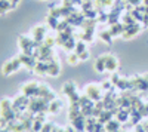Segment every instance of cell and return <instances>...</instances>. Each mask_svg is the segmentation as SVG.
Listing matches in <instances>:
<instances>
[{
    "mask_svg": "<svg viewBox=\"0 0 148 132\" xmlns=\"http://www.w3.org/2000/svg\"><path fill=\"white\" fill-rule=\"evenodd\" d=\"M84 92H86V95L92 100V101H101L104 97H102V88L101 86H98V85H95V83H90V85H88L86 86V89H84Z\"/></svg>",
    "mask_w": 148,
    "mask_h": 132,
    "instance_id": "1",
    "label": "cell"
},
{
    "mask_svg": "<svg viewBox=\"0 0 148 132\" xmlns=\"http://www.w3.org/2000/svg\"><path fill=\"white\" fill-rule=\"evenodd\" d=\"M18 43L22 49V54L25 55H33L34 52V40L30 37H25V36H19L18 37Z\"/></svg>",
    "mask_w": 148,
    "mask_h": 132,
    "instance_id": "2",
    "label": "cell"
},
{
    "mask_svg": "<svg viewBox=\"0 0 148 132\" xmlns=\"http://www.w3.org/2000/svg\"><path fill=\"white\" fill-rule=\"evenodd\" d=\"M21 65H22L21 59H19V58H14V59H10V61H8V63L3 65L2 73H3L5 76H9V74L14 73V71H16Z\"/></svg>",
    "mask_w": 148,
    "mask_h": 132,
    "instance_id": "3",
    "label": "cell"
},
{
    "mask_svg": "<svg viewBox=\"0 0 148 132\" xmlns=\"http://www.w3.org/2000/svg\"><path fill=\"white\" fill-rule=\"evenodd\" d=\"M130 82H132L133 89L144 91V92L148 91V80L144 76H133V77H130Z\"/></svg>",
    "mask_w": 148,
    "mask_h": 132,
    "instance_id": "4",
    "label": "cell"
},
{
    "mask_svg": "<svg viewBox=\"0 0 148 132\" xmlns=\"http://www.w3.org/2000/svg\"><path fill=\"white\" fill-rule=\"evenodd\" d=\"M104 56V61H105V68L107 71H110V73H114V71L119 68V61H117V58L114 55H111V54H105L102 55Z\"/></svg>",
    "mask_w": 148,
    "mask_h": 132,
    "instance_id": "5",
    "label": "cell"
},
{
    "mask_svg": "<svg viewBox=\"0 0 148 132\" xmlns=\"http://www.w3.org/2000/svg\"><path fill=\"white\" fill-rule=\"evenodd\" d=\"M22 94L27 95V97H39V83H36V82L27 83L22 88Z\"/></svg>",
    "mask_w": 148,
    "mask_h": 132,
    "instance_id": "6",
    "label": "cell"
},
{
    "mask_svg": "<svg viewBox=\"0 0 148 132\" xmlns=\"http://www.w3.org/2000/svg\"><path fill=\"white\" fill-rule=\"evenodd\" d=\"M141 31L139 24H132V25H125V33H123V37L125 39H132L135 34H138Z\"/></svg>",
    "mask_w": 148,
    "mask_h": 132,
    "instance_id": "7",
    "label": "cell"
},
{
    "mask_svg": "<svg viewBox=\"0 0 148 132\" xmlns=\"http://www.w3.org/2000/svg\"><path fill=\"white\" fill-rule=\"evenodd\" d=\"M18 58L21 59L22 65H25L27 68H31V70H34V67H36V64H37V59H36L33 55H25V54H21Z\"/></svg>",
    "mask_w": 148,
    "mask_h": 132,
    "instance_id": "8",
    "label": "cell"
},
{
    "mask_svg": "<svg viewBox=\"0 0 148 132\" xmlns=\"http://www.w3.org/2000/svg\"><path fill=\"white\" fill-rule=\"evenodd\" d=\"M71 126L79 131V132H86V117L82 114L79 116L77 119H74V120H71Z\"/></svg>",
    "mask_w": 148,
    "mask_h": 132,
    "instance_id": "9",
    "label": "cell"
},
{
    "mask_svg": "<svg viewBox=\"0 0 148 132\" xmlns=\"http://www.w3.org/2000/svg\"><path fill=\"white\" fill-rule=\"evenodd\" d=\"M33 39L36 42H39V43H43L45 39H46V28L43 25H39V27H36L34 31H33Z\"/></svg>",
    "mask_w": 148,
    "mask_h": 132,
    "instance_id": "10",
    "label": "cell"
},
{
    "mask_svg": "<svg viewBox=\"0 0 148 132\" xmlns=\"http://www.w3.org/2000/svg\"><path fill=\"white\" fill-rule=\"evenodd\" d=\"M12 110V101L8 100V98H3L0 101V116H6L8 113H10Z\"/></svg>",
    "mask_w": 148,
    "mask_h": 132,
    "instance_id": "11",
    "label": "cell"
},
{
    "mask_svg": "<svg viewBox=\"0 0 148 132\" xmlns=\"http://www.w3.org/2000/svg\"><path fill=\"white\" fill-rule=\"evenodd\" d=\"M116 86H117L120 91H123V92H126V91H130V89H133L130 79H125V77H120V80H119V83H117Z\"/></svg>",
    "mask_w": 148,
    "mask_h": 132,
    "instance_id": "12",
    "label": "cell"
},
{
    "mask_svg": "<svg viewBox=\"0 0 148 132\" xmlns=\"http://www.w3.org/2000/svg\"><path fill=\"white\" fill-rule=\"evenodd\" d=\"M116 119L120 123H126L127 120H130V111L126 110V109H120L119 113L116 114Z\"/></svg>",
    "mask_w": 148,
    "mask_h": 132,
    "instance_id": "13",
    "label": "cell"
},
{
    "mask_svg": "<svg viewBox=\"0 0 148 132\" xmlns=\"http://www.w3.org/2000/svg\"><path fill=\"white\" fill-rule=\"evenodd\" d=\"M104 126H105L107 132H119V131H120V128H121V123L117 120V119H116V120H113V119H111V120H110V122H107Z\"/></svg>",
    "mask_w": 148,
    "mask_h": 132,
    "instance_id": "14",
    "label": "cell"
},
{
    "mask_svg": "<svg viewBox=\"0 0 148 132\" xmlns=\"http://www.w3.org/2000/svg\"><path fill=\"white\" fill-rule=\"evenodd\" d=\"M34 71L37 74H47L49 71V64L45 63V61H37L36 67H34Z\"/></svg>",
    "mask_w": 148,
    "mask_h": 132,
    "instance_id": "15",
    "label": "cell"
},
{
    "mask_svg": "<svg viewBox=\"0 0 148 132\" xmlns=\"http://www.w3.org/2000/svg\"><path fill=\"white\" fill-rule=\"evenodd\" d=\"M59 71H61V65L56 63V61H52V63H49V71H47V74L49 76H58L59 74Z\"/></svg>",
    "mask_w": 148,
    "mask_h": 132,
    "instance_id": "16",
    "label": "cell"
},
{
    "mask_svg": "<svg viewBox=\"0 0 148 132\" xmlns=\"http://www.w3.org/2000/svg\"><path fill=\"white\" fill-rule=\"evenodd\" d=\"M113 116H114V113H113V111H110V110H104V111L101 113V116L98 117V122H101L102 125H105L107 122H110L111 119H113Z\"/></svg>",
    "mask_w": 148,
    "mask_h": 132,
    "instance_id": "17",
    "label": "cell"
},
{
    "mask_svg": "<svg viewBox=\"0 0 148 132\" xmlns=\"http://www.w3.org/2000/svg\"><path fill=\"white\" fill-rule=\"evenodd\" d=\"M61 107H62V102H61L59 100H53L52 102H49V113H52V114H56L59 110H61Z\"/></svg>",
    "mask_w": 148,
    "mask_h": 132,
    "instance_id": "18",
    "label": "cell"
},
{
    "mask_svg": "<svg viewBox=\"0 0 148 132\" xmlns=\"http://www.w3.org/2000/svg\"><path fill=\"white\" fill-rule=\"evenodd\" d=\"M108 31L111 33V36H113V37H114V36H119V34L123 36V33H125V25H121L120 22H117V24H114V25L111 27Z\"/></svg>",
    "mask_w": 148,
    "mask_h": 132,
    "instance_id": "19",
    "label": "cell"
},
{
    "mask_svg": "<svg viewBox=\"0 0 148 132\" xmlns=\"http://www.w3.org/2000/svg\"><path fill=\"white\" fill-rule=\"evenodd\" d=\"M95 70H96V73H104V71H107L105 68V61H104V56H99V58H96V61H95Z\"/></svg>",
    "mask_w": 148,
    "mask_h": 132,
    "instance_id": "20",
    "label": "cell"
},
{
    "mask_svg": "<svg viewBox=\"0 0 148 132\" xmlns=\"http://www.w3.org/2000/svg\"><path fill=\"white\" fill-rule=\"evenodd\" d=\"M76 91H77V89H76V85H74L73 82L64 83V86H62V92L67 95V97H68V95H71L73 92H76Z\"/></svg>",
    "mask_w": 148,
    "mask_h": 132,
    "instance_id": "21",
    "label": "cell"
},
{
    "mask_svg": "<svg viewBox=\"0 0 148 132\" xmlns=\"http://www.w3.org/2000/svg\"><path fill=\"white\" fill-rule=\"evenodd\" d=\"M80 107H86V105H95V101H92L88 95H80V101H79Z\"/></svg>",
    "mask_w": 148,
    "mask_h": 132,
    "instance_id": "22",
    "label": "cell"
},
{
    "mask_svg": "<svg viewBox=\"0 0 148 132\" xmlns=\"http://www.w3.org/2000/svg\"><path fill=\"white\" fill-rule=\"evenodd\" d=\"M99 37H101V40L102 42H105L107 45H111L113 43V36H111V33L107 30V31H102L101 34H99Z\"/></svg>",
    "mask_w": 148,
    "mask_h": 132,
    "instance_id": "23",
    "label": "cell"
},
{
    "mask_svg": "<svg viewBox=\"0 0 148 132\" xmlns=\"http://www.w3.org/2000/svg\"><path fill=\"white\" fill-rule=\"evenodd\" d=\"M76 45H77V42H76V39H74V36H73L71 39H68V40L65 42L64 49H65V51H73V49H76Z\"/></svg>",
    "mask_w": 148,
    "mask_h": 132,
    "instance_id": "24",
    "label": "cell"
},
{
    "mask_svg": "<svg viewBox=\"0 0 148 132\" xmlns=\"http://www.w3.org/2000/svg\"><path fill=\"white\" fill-rule=\"evenodd\" d=\"M83 42H92L93 40V30H84V33L80 36Z\"/></svg>",
    "mask_w": 148,
    "mask_h": 132,
    "instance_id": "25",
    "label": "cell"
},
{
    "mask_svg": "<svg viewBox=\"0 0 148 132\" xmlns=\"http://www.w3.org/2000/svg\"><path fill=\"white\" fill-rule=\"evenodd\" d=\"M84 51H88V49H86V42H83V40L77 42V45H76V49H74V52H76L77 55H80V54H83Z\"/></svg>",
    "mask_w": 148,
    "mask_h": 132,
    "instance_id": "26",
    "label": "cell"
},
{
    "mask_svg": "<svg viewBox=\"0 0 148 132\" xmlns=\"http://www.w3.org/2000/svg\"><path fill=\"white\" fill-rule=\"evenodd\" d=\"M49 94H51V89H49L46 85H39V97L46 98Z\"/></svg>",
    "mask_w": 148,
    "mask_h": 132,
    "instance_id": "27",
    "label": "cell"
},
{
    "mask_svg": "<svg viewBox=\"0 0 148 132\" xmlns=\"http://www.w3.org/2000/svg\"><path fill=\"white\" fill-rule=\"evenodd\" d=\"M47 24H49V27H51V28H55V30H56L58 25H59V21H58V18L49 15V16H47Z\"/></svg>",
    "mask_w": 148,
    "mask_h": 132,
    "instance_id": "28",
    "label": "cell"
},
{
    "mask_svg": "<svg viewBox=\"0 0 148 132\" xmlns=\"http://www.w3.org/2000/svg\"><path fill=\"white\" fill-rule=\"evenodd\" d=\"M93 107H95V105H86V107H82V114H83L84 117H89V116H92Z\"/></svg>",
    "mask_w": 148,
    "mask_h": 132,
    "instance_id": "29",
    "label": "cell"
},
{
    "mask_svg": "<svg viewBox=\"0 0 148 132\" xmlns=\"http://www.w3.org/2000/svg\"><path fill=\"white\" fill-rule=\"evenodd\" d=\"M101 88H102V91H105V92H110V91H114V85H113V83H111L110 80L104 82Z\"/></svg>",
    "mask_w": 148,
    "mask_h": 132,
    "instance_id": "30",
    "label": "cell"
},
{
    "mask_svg": "<svg viewBox=\"0 0 148 132\" xmlns=\"http://www.w3.org/2000/svg\"><path fill=\"white\" fill-rule=\"evenodd\" d=\"M79 61H80V59H79V55H77L76 52H73V54L68 55V63H70V64L74 65V64H77Z\"/></svg>",
    "mask_w": 148,
    "mask_h": 132,
    "instance_id": "31",
    "label": "cell"
},
{
    "mask_svg": "<svg viewBox=\"0 0 148 132\" xmlns=\"http://www.w3.org/2000/svg\"><path fill=\"white\" fill-rule=\"evenodd\" d=\"M68 27H70L68 21H67V19H64V21H59V25H58V28H56V30H58V33H59V31H65Z\"/></svg>",
    "mask_w": 148,
    "mask_h": 132,
    "instance_id": "32",
    "label": "cell"
},
{
    "mask_svg": "<svg viewBox=\"0 0 148 132\" xmlns=\"http://www.w3.org/2000/svg\"><path fill=\"white\" fill-rule=\"evenodd\" d=\"M68 98H70V102H79L80 101V95L76 91V92H73L71 95H68Z\"/></svg>",
    "mask_w": 148,
    "mask_h": 132,
    "instance_id": "33",
    "label": "cell"
},
{
    "mask_svg": "<svg viewBox=\"0 0 148 132\" xmlns=\"http://www.w3.org/2000/svg\"><path fill=\"white\" fill-rule=\"evenodd\" d=\"M55 43H56V39H53V37H46L45 42H43V45H46V46H49V47H52Z\"/></svg>",
    "mask_w": 148,
    "mask_h": 132,
    "instance_id": "34",
    "label": "cell"
},
{
    "mask_svg": "<svg viewBox=\"0 0 148 132\" xmlns=\"http://www.w3.org/2000/svg\"><path fill=\"white\" fill-rule=\"evenodd\" d=\"M111 74H113V76H111V79H110V82H111V83H113V85L116 86V85H117V83H119V80H120V76H119L117 73H111Z\"/></svg>",
    "mask_w": 148,
    "mask_h": 132,
    "instance_id": "35",
    "label": "cell"
},
{
    "mask_svg": "<svg viewBox=\"0 0 148 132\" xmlns=\"http://www.w3.org/2000/svg\"><path fill=\"white\" fill-rule=\"evenodd\" d=\"M52 129H53L52 123H45L43 128H42V132H52Z\"/></svg>",
    "mask_w": 148,
    "mask_h": 132,
    "instance_id": "36",
    "label": "cell"
},
{
    "mask_svg": "<svg viewBox=\"0 0 148 132\" xmlns=\"http://www.w3.org/2000/svg\"><path fill=\"white\" fill-rule=\"evenodd\" d=\"M89 56H90L89 51H84L83 54H80V55H79V59H80V61H86V59H88Z\"/></svg>",
    "mask_w": 148,
    "mask_h": 132,
    "instance_id": "37",
    "label": "cell"
},
{
    "mask_svg": "<svg viewBox=\"0 0 148 132\" xmlns=\"http://www.w3.org/2000/svg\"><path fill=\"white\" fill-rule=\"evenodd\" d=\"M135 132H145L142 125H135Z\"/></svg>",
    "mask_w": 148,
    "mask_h": 132,
    "instance_id": "38",
    "label": "cell"
},
{
    "mask_svg": "<svg viewBox=\"0 0 148 132\" xmlns=\"http://www.w3.org/2000/svg\"><path fill=\"white\" fill-rule=\"evenodd\" d=\"M141 125H142V128H144V131H145V132H148V120H144V122H142Z\"/></svg>",
    "mask_w": 148,
    "mask_h": 132,
    "instance_id": "39",
    "label": "cell"
},
{
    "mask_svg": "<svg viewBox=\"0 0 148 132\" xmlns=\"http://www.w3.org/2000/svg\"><path fill=\"white\" fill-rule=\"evenodd\" d=\"M142 22H144V27H147V25H148V15H144Z\"/></svg>",
    "mask_w": 148,
    "mask_h": 132,
    "instance_id": "40",
    "label": "cell"
},
{
    "mask_svg": "<svg viewBox=\"0 0 148 132\" xmlns=\"http://www.w3.org/2000/svg\"><path fill=\"white\" fill-rule=\"evenodd\" d=\"M58 132H68L67 128H58Z\"/></svg>",
    "mask_w": 148,
    "mask_h": 132,
    "instance_id": "41",
    "label": "cell"
},
{
    "mask_svg": "<svg viewBox=\"0 0 148 132\" xmlns=\"http://www.w3.org/2000/svg\"><path fill=\"white\" fill-rule=\"evenodd\" d=\"M142 5L144 6H148V0H142Z\"/></svg>",
    "mask_w": 148,
    "mask_h": 132,
    "instance_id": "42",
    "label": "cell"
},
{
    "mask_svg": "<svg viewBox=\"0 0 148 132\" xmlns=\"http://www.w3.org/2000/svg\"><path fill=\"white\" fill-rule=\"evenodd\" d=\"M144 14H145V15H148V6H145V9H144Z\"/></svg>",
    "mask_w": 148,
    "mask_h": 132,
    "instance_id": "43",
    "label": "cell"
},
{
    "mask_svg": "<svg viewBox=\"0 0 148 132\" xmlns=\"http://www.w3.org/2000/svg\"><path fill=\"white\" fill-rule=\"evenodd\" d=\"M144 77H145V79H147V80H148V73H147V74H145V76H144Z\"/></svg>",
    "mask_w": 148,
    "mask_h": 132,
    "instance_id": "44",
    "label": "cell"
},
{
    "mask_svg": "<svg viewBox=\"0 0 148 132\" xmlns=\"http://www.w3.org/2000/svg\"><path fill=\"white\" fill-rule=\"evenodd\" d=\"M62 2H71V0H62Z\"/></svg>",
    "mask_w": 148,
    "mask_h": 132,
    "instance_id": "45",
    "label": "cell"
},
{
    "mask_svg": "<svg viewBox=\"0 0 148 132\" xmlns=\"http://www.w3.org/2000/svg\"><path fill=\"white\" fill-rule=\"evenodd\" d=\"M0 131H2V128H0Z\"/></svg>",
    "mask_w": 148,
    "mask_h": 132,
    "instance_id": "46",
    "label": "cell"
},
{
    "mask_svg": "<svg viewBox=\"0 0 148 132\" xmlns=\"http://www.w3.org/2000/svg\"><path fill=\"white\" fill-rule=\"evenodd\" d=\"M40 132H42V131H40Z\"/></svg>",
    "mask_w": 148,
    "mask_h": 132,
    "instance_id": "47",
    "label": "cell"
}]
</instances>
